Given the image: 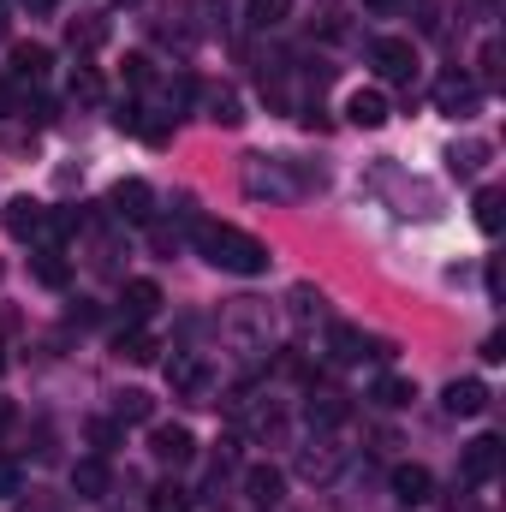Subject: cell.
<instances>
[{
    "mask_svg": "<svg viewBox=\"0 0 506 512\" xmlns=\"http://www.w3.org/2000/svg\"><path fill=\"white\" fill-rule=\"evenodd\" d=\"M191 239H197V251L209 256L215 268H227V274H262L268 268V245L251 239L245 227H233V221H197Z\"/></svg>",
    "mask_w": 506,
    "mask_h": 512,
    "instance_id": "obj_1",
    "label": "cell"
},
{
    "mask_svg": "<svg viewBox=\"0 0 506 512\" xmlns=\"http://www.w3.org/2000/svg\"><path fill=\"white\" fill-rule=\"evenodd\" d=\"M370 66H376L387 84H411L423 60H417V42L411 36H376L370 42Z\"/></svg>",
    "mask_w": 506,
    "mask_h": 512,
    "instance_id": "obj_2",
    "label": "cell"
},
{
    "mask_svg": "<svg viewBox=\"0 0 506 512\" xmlns=\"http://www.w3.org/2000/svg\"><path fill=\"white\" fill-rule=\"evenodd\" d=\"M501 459H506L501 441H495V435H477V441L465 447V459H459V477H465V483H495V477H501Z\"/></svg>",
    "mask_w": 506,
    "mask_h": 512,
    "instance_id": "obj_3",
    "label": "cell"
},
{
    "mask_svg": "<svg viewBox=\"0 0 506 512\" xmlns=\"http://www.w3.org/2000/svg\"><path fill=\"white\" fill-rule=\"evenodd\" d=\"M149 453H155L161 465H191V459H197V441H191L185 423H155V429H149Z\"/></svg>",
    "mask_w": 506,
    "mask_h": 512,
    "instance_id": "obj_4",
    "label": "cell"
},
{
    "mask_svg": "<svg viewBox=\"0 0 506 512\" xmlns=\"http://www.w3.org/2000/svg\"><path fill=\"white\" fill-rule=\"evenodd\" d=\"M6 66H12V84H42L48 66H54V48L48 42H12Z\"/></svg>",
    "mask_w": 506,
    "mask_h": 512,
    "instance_id": "obj_5",
    "label": "cell"
},
{
    "mask_svg": "<svg viewBox=\"0 0 506 512\" xmlns=\"http://www.w3.org/2000/svg\"><path fill=\"white\" fill-rule=\"evenodd\" d=\"M328 352L340 358V364H364V358H387V346H370V334L364 328H352V322H334L328 328Z\"/></svg>",
    "mask_w": 506,
    "mask_h": 512,
    "instance_id": "obj_6",
    "label": "cell"
},
{
    "mask_svg": "<svg viewBox=\"0 0 506 512\" xmlns=\"http://www.w3.org/2000/svg\"><path fill=\"white\" fill-rule=\"evenodd\" d=\"M0 227H6L12 239H42V227H48V209H42L36 197H12V203H6V215H0Z\"/></svg>",
    "mask_w": 506,
    "mask_h": 512,
    "instance_id": "obj_7",
    "label": "cell"
},
{
    "mask_svg": "<svg viewBox=\"0 0 506 512\" xmlns=\"http://www.w3.org/2000/svg\"><path fill=\"white\" fill-rule=\"evenodd\" d=\"M167 387H173L179 399H197V405H203V399H209V364H203V358H173V364H167Z\"/></svg>",
    "mask_w": 506,
    "mask_h": 512,
    "instance_id": "obj_8",
    "label": "cell"
},
{
    "mask_svg": "<svg viewBox=\"0 0 506 512\" xmlns=\"http://www.w3.org/2000/svg\"><path fill=\"white\" fill-rule=\"evenodd\" d=\"M155 310H161V286H155V280H126V292H120V316H126V328H143Z\"/></svg>",
    "mask_w": 506,
    "mask_h": 512,
    "instance_id": "obj_9",
    "label": "cell"
},
{
    "mask_svg": "<svg viewBox=\"0 0 506 512\" xmlns=\"http://www.w3.org/2000/svg\"><path fill=\"white\" fill-rule=\"evenodd\" d=\"M108 489H114V471L102 459H78L72 465V495L78 501H108Z\"/></svg>",
    "mask_w": 506,
    "mask_h": 512,
    "instance_id": "obj_10",
    "label": "cell"
},
{
    "mask_svg": "<svg viewBox=\"0 0 506 512\" xmlns=\"http://www.w3.org/2000/svg\"><path fill=\"white\" fill-rule=\"evenodd\" d=\"M429 495H435V477L423 465H393V501L399 507H423Z\"/></svg>",
    "mask_w": 506,
    "mask_h": 512,
    "instance_id": "obj_11",
    "label": "cell"
},
{
    "mask_svg": "<svg viewBox=\"0 0 506 512\" xmlns=\"http://www.w3.org/2000/svg\"><path fill=\"white\" fill-rule=\"evenodd\" d=\"M149 203H155V197H149L143 179H120V185L108 191V209H114L120 221H149Z\"/></svg>",
    "mask_w": 506,
    "mask_h": 512,
    "instance_id": "obj_12",
    "label": "cell"
},
{
    "mask_svg": "<svg viewBox=\"0 0 506 512\" xmlns=\"http://www.w3.org/2000/svg\"><path fill=\"white\" fill-rule=\"evenodd\" d=\"M453 417H483L489 411V387L477 382V376H465V382H453L447 387V399H441Z\"/></svg>",
    "mask_w": 506,
    "mask_h": 512,
    "instance_id": "obj_13",
    "label": "cell"
},
{
    "mask_svg": "<svg viewBox=\"0 0 506 512\" xmlns=\"http://www.w3.org/2000/svg\"><path fill=\"white\" fill-rule=\"evenodd\" d=\"M346 120L364 126V131L387 126V96H381V90H352V96H346Z\"/></svg>",
    "mask_w": 506,
    "mask_h": 512,
    "instance_id": "obj_14",
    "label": "cell"
},
{
    "mask_svg": "<svg viewBox=\"0 0 506 512\" xmlns=\"http://www.w3.org/2000/svg\"><path fill=\"white\" fill-rule=\"evenodd\" d=\"M245 489H251L256 507H280V495H286V477H280V465H251V471H245Z\"/></svg>",
    "mask_w": 506,
    "mask_h": 512,
    "instance_id": "obj_15",
    "label": "cell"
},
{
    "mask_svg": "<svg viewBox=\"0 0 506 512\" xmlns=\"http://www.w3.org/2000/svg\"><path fill=\"white\" fill-rule=\"evenodd\" d=\"M346 393L340 387H310V423H322V429H334V423H346Z\"/></svg>",
    "mask_w": 506,
    "mask_h": 512,
    "instance_id": "obj_16",
    "label": "cell"
},
{
    "mask_svg": "<svg viewBox=\"0 0 506 512\" xmlns=\"http://www.w3.org/2000/svg\"><path fill=\"white\" fill-rule=\"evenodd\" d=\"M292 18V0H245V24L251 30H280Z\"/></svg>",
    "mask_w": 506,
    "mask_h": 512,
    "instance_id": "obj_17",
    "label": "cell"
},
{
    "mask_svg": "<svg viewBox=\"0 0 506 512\" xmlns=\"http://www.w3.org/2000/svg\"><path fill=\"white\" fill-rule=\"evenodd\" d=\"M370 399L387 405V411H405V405L417 399V382H405V376H381V382L370 387Z\"/></svg>",
    "mask_w": 506,
    "mask_h": 512,
    "instance_id": "obj_18",
    "label": "cell"
},
{
    "mask_svg": "<svg viewBox=\"0 0 506 512\" xmlns=\"http://www.w3.org/2000/svg\"><path fill=\"white\" fill-rule=\"evenodd\" d=\"M66 42H72L78 54L102 48V42H108V18H72V24H66Z\"/></svg>",
    "mask_w": 506,
    "mask_h": 512,
    "instance_id": "obj_19",
    "label": "cell"
},
{
    "mask_svg": "<svg viewBox=\"0 0 506 512\" xmlns=\"http://www.w3.org/2000/svg\"><path fill=\"white\" fill-rule=\"evenodd\" d=\"M114 358H126V364H155V340H149V328H126V334L114 340Z\"/></svg>",
    "mask_w": 506,
    "mask_h": 512,
    "instance_id": "obj_20",
    "label": "cell"
},
{
    "mask_svg": "<svg viewBox=\"0 0 506 512\" xmlns=\"http://www.w3.org/2000/svg\"><path fill=\"white\" fill-rule=\"evenodd\" d=\"M203 114H209L215 126H239V120H245V108H239L233 90H209V96H203Z\"/></svg>",
    "mask_w": 506,
    "mask_h": 512,
    "instance_id": "obj_21",
    "label": "cell"
},
{
    "mask_svg": "<svg viewBox=\"0 0 506 512\" xmlns=\"http://www.w3.org/2000/svg\"><path fill=\"white\" fill-rule=\"evenodd\" d=\"M66 96H72V108H102V78H96L90 66H78V72H72V90H66Z\"/></svg>",
    "mask_w": 506,
    "mask_h": 512,
    "instance_id": "obj_22",
    "label": "cell"
},
{
    "mask_svg": "<svg viewBox=\"0 0 506 512\" xmlns=\"http://www.w3.org/2000/svg\"><path fill=\"white\" fill-rule=\"evenodd\" d=\"M435 102H441L447 114H459V108H471V102H477V90H471L465 78H441V90H435Z\"/></svg>",
    "mask_w": 506,
    "mask_h": 512,
    "instance_id": "obj_23",
    "label": "cell"
},
{
    "mask_svg": "<svg viewBox=\"0 0 506 512\" xmlns=\"http://www.w3.org/2000/svg\"><path fill=\"white\" fill-rule=\"evenodd\" d=\"M149 411H155V399H149V393H137V387L120 393V405H114V417H120V423H149Z\"/></svg>",
    "mask_w": 506,
    "mask_h": 512,
    "instance_id": "obj_24",
    "label": "cell"
},
{
    "mask_svg": "<svg viewBox=\"0 0 506 512\" xmlns=\"http://www.w3.org/2000/svg\"><path fill=\"white\" fill-rule=\"evenodd\" d=\"M477 227H483V233H501V191H495V185L477 191Z\"/></svg>",
    "mask_w": 506,
    "mask_h": 512,
    "instance_id": "obj_25",
    "label": "cell"
},
{
    "mask_svg": "<svg viewBox=\"0 0 506 512\" xmlns=\"http://www.w3.org/2000/svg\"><path fill=\"white\" fill-rule=\"evenodd\" d=\"M191 507V495L179 489V483H161V489H149V512H185Z\"/></svg>",
    "mask_w": 506,
    "mask_h": 512,
    "instance_id": "obj_26",
    "label": "cell"
},
{
    "mask_svg": "<svg viewBox=\"0 0 506 512\" xmlns=\"http://www.w3.org/2000/svg\"><path fill=\"white\" fill-rule=\"evenodd\" d=\"M30 268H36V280H42V286H66V262H60V251H42Z\"/></svg>",
    "mask_w": 506,
    "mask_h": 512,
    "instance_id": "obj_27",
    "label": "cell"
},
{
    "mask_svg": "<svg viewBox=\"0 0 506 512\" xmlns=\"http://www.w3.org/2000/svg\"><path fill=\"white\" fill-rule=\"evenodd\" d=\"M126 84L131 90H149L155 84V60L149 54H126Z\"/></svg>",
    "mask_w": 506,
    "mask_h": 512,
    "instance_id": "obj_28",
    "label": "cell"
},
{
    "mask_svg": "<svg viewBox=\"0 0 506 512\" xmlns=\"http://www.w3.org/2000/svg\"><path fill=\"white\" fill-rule=\"evenodd\" d=\"M447 161H453V173H471V167L483 161V143H465V149H453Z\"/></svg>",
    "mask_w": 506,
    "mask_h": 512,
    "instance_id": "obj_29",
    "label": "cell"
},
{
    "mask_svg": "<svg viewBox=\"0 0 506 512\" xmlns=\"http://www.w3.org/2000/svg\"><path fill=\"white\" fill-rule=\"evenodd\" d=\"M334 453H304V477H334Z\"/></svg>",
    "mask_w": 506,
    "mask_h": 512,
    "instance_id": "obj_30",
    "label": "cell"
},
{
    "mask_svg": "<svg viewBox=\"0 0 506 512\" xmlns=\"http://www.w3.org/2000/svg\"><path fill=\"white\" fill-rule=\"evenodd\" d=\"M501 78V42H483V84Z\"/></svg>",
    "mask_w": 506,
    "mask_h": 512,
    "instance_id": "obj_31",
    "label": "cell"
},
{
    "mask_svg": "<svg viewBox=\"0 0 506 512\" xmlns=\"http://www.w3.org/2000/svg\"><path fill=\"white\" fill-rule=\"evenodd\" d=\"M12 495H18V465L0 459V501H12Z\"/></svg>",
    "mask_w": 506,
    "mask_h": 512,
    "instance_id": "obj_32",
    "label": "cell"
},
{
    "mask_svg": "<svg viewBox=\"0 0 506 512\" xmlns=\"http://www.w3.org/2000/svg\"><path fill=\"white\" fill-rule=\"evenodd\" d=\"M90 441H96V447H114V441H120V423H90Z\"/></svg>",
    "mask_w": 506,
    "mask_h": 512,
    "instance_id": "obj_33",
    "label": "cell"
},
{
    "mask_svg": "<svg viewBox=\"0 0 506 512\" xmlns=\"http://www.w3.org/2000/svg\"><path fill=\"white\" fill-rule=\"evenodd\" d=\"M483 358H489V364H501V358H506V340H501V334H489V346H483Z\"/></svg>",
    "mask_w": 506,
    "mask_h": 512,
    "instance_id": "obj_34",
    "label": "cell"
},
{
    "mask_svg": "<svg viewBox=\"0 0 506 512\" xmlns=\"http://www.w3.org/2000/svg\"><path fill=\"white\" fill-rule=\"evenodd\" d=\"M12 108H18V90H12V84L0 78V114H12Z\"/></svg>",
    "mask_w": 506,
    "mask_h": 512,
    "instance_id": "obj_35",
    "label": "cell"
},
{
    "mask_svg": "<svg viewBox=\"0 0 506 512\" xmlns=\"http://www.w3.org/2000/svg\"><path fill=\"white\" fill-rule=\"evenodd\" d=\"M370 6H376V12H393V6H399V0H370Z\"/></svg>",
    "mask_w": 506,
    "mask_h": 512,
    "instance_id": "obj_36",
    "label": "cell"
},
{
    "mask_svg": "<svg viewBox=\"0 0 506 512\" xmlns=\"http://www.w3.org/2000/svg\"><path fill=\"white\" fill-rule=\"evenodd\" d=\"M120 6H137V0H120Z\"/></svg>",
    "mask_w": 506,
    "mask_h": 512,
    "instance_id": "obj_37",
    "label": "cell"
}]
</instances>
